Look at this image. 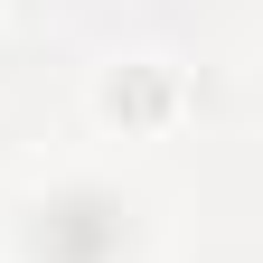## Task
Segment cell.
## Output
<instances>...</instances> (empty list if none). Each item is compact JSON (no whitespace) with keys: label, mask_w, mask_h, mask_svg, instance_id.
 <instances>
[{"label":"cell","mask_w":263,"mask_h":263,"mask_svg":"<svg viewBox=\"0 0 263 263\" xmlns=\"http://www.w3.org/2000/svg\"><path fill=\"white\" fill-rule=\"evenodd\" d=\"M122 245V207H113V197H66V207L38 226V254L47 263H104Z\"/></svg>","instance_id":"1"}]
</instances>
